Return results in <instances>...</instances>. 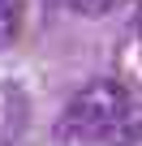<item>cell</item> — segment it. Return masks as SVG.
Instances as JSON below:
<instances>
[{
    "instance_id": "4",
    "label": "cell",
    "mask_w": 142,
    "mask_h": 146,
    "mask_svg": "<svg viewBox=\"0 0 142 146\" xmlns=\"http://www.w3.org/2000/svg\"><path fill=\"white\" fill-rule=\"evenodd\" d=\"M69 5H73L78 13H86V17H103L112 5H121V0H69Z\"/></svg>"
},
{
    "instance_id": "1",
    "label": "cell",
    "mask_w": 142,
    "mask_h": 146,
    "mask_svg": "<svg viewBox=\"0 0 142 146\" xmlns=\"http://www.w3.org/2000/svg\"><path fill=\"white\" fill-rule=\"evenodd\" d=\"M133 95L116 82V78H95L91 86H82L69 99L65 116H60V133L73 142H108L116 133V125L125 120Z\"/></svg>"
},
{
    "instance_id": "2",
    "label": "cell",
    "mask_w": 142,
    "mask_h": 146,
    "mask_svg": "<svg viewBox=\"0 0 142 146\" xmlns=\"http://www.w3.org/2000/svg\"><path fill=\"white\" fill-rule=\"evenodd\" d=\"M108 146H142V99L129 103V112L116 125V133L108 137Z\"/></svg>"
},
{
    "instance_id": "3",
    "label": "cell",
    "mask_w": 142,
    "mask_h": 146,
    "mask_svg": "<svg viewBox=\"0 0 142 146\" xmlns=\"http://www.w3.org/2000/svg\"><path fill=\"white\" fill-rule=\"evenodd\" d=\"M17 26H22V0H0V43L17 39Z\"/></svg>"
},
{
    "instance_id": "5",
    "label": "cell",
    "mask_w": 142,
    "mask_h": 146,
    "mask_svg": "<svg viewBox=\"0 0 142 146\" xmlns=\"http://www.w3.org/2000/svg\"><path fill=\"white\" fill-rule=\"evenodd\" d=\"M138 30H142V22H138Z\"/></svg>"
}]
</instances>
